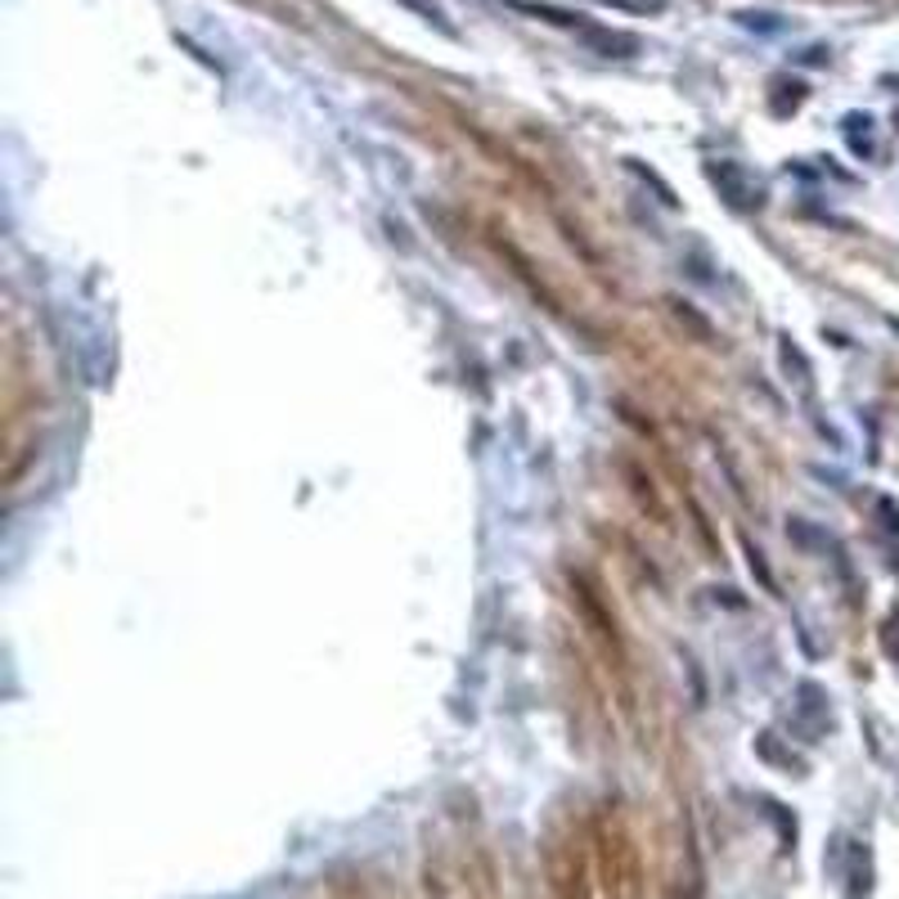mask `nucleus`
Masks as SVG:
<instances>
[{
	"label": "nucleus",
	"instance_id": "obj_1",
	"mask_svg": "<svg viewBox=\"0 0 899 899\" xmlns=\"http://www.w3.org/2000/svg\"><path fill=\"white\" fill-rule=\"evenodd\" d=\"M702 171H707V185L724 198V207H733V211H755V207H764V185H760L742 162L715 158V162H707Z\"/></svg>",
	"mask_w": 899,
	"mask_h": 899
},
{
	"label": "nucleus",
	"instance_id": "obj_2",
	"mask_svg": "<svg viewBox=\"0 0 899 899\" xmlns=\"http://www.w3.org/2000/svg\"><path fill=\"white\" fill-rule=\"evenodd\" d=\"M572 603H576V612H581V621L603 639V648L616 656V665L625 670V639H621V630H616V616L603 607V599H599V590H594V581L585 576V572H572Z\"/></svg>",
	"mask_w": 899,
	"mask_h": 899
},
{
	"label": "nucleus",
	"instance_id": "obj_3",
	"mask_svg": "<svg viewBox=\"0 0 899 899\" xmlns=\"http://www.w3.org/2000/svg\"><path fill=\"white\" fill-rule=\"evenodd\" d=\"M491 248H495V253H500V257H504V261L513 266V275H517V279L526 284V293H531V297H535V302H540L544 310L562 315V297H557V293H553V288H549V284H544V279L535 275L531 257H526V253H522V248H517L513 239H504V235H495V230H491Z\"/></svg>",
	"mask_w": 899,
	"mask_h": 899
},
{
	"label": "nucleus",
	"instance_id": "obj_4",
	"mask_svg": "<svg viewBox=\"0 0 899 899\" xmlns=\"http://www.w3.org/2000/svg\"><path fill=\"white\" fill-rule=\"evenodd\" d=\"M576 41L590 50V55H603V59H634L643 50V41L634 32H621V28H607V23H585L576 32Z\"/></svg>",
	"mask_w": 899,
	"mask_h": 899
},
{
	"label": "nucleus",
	"instance_id": "obj_5",
	"mask_svg": "<svg viewBox=\"0 0 899 899\" xmlns=\"http://www.w3.org/2000/svg\"><path fill=\"white\" fill-rule=\"evenodd\" d=\"M504 10H517V14H526V19H540V23H549V28H562V32H581L590 19L585 14H576V10H562V6H549V0H500Z\"/></svg>",
	"mask_w": 899,
	"mask_h": 899
},
{
	"label": "nucleus",
	"instance_id": "obj_6",
	"mask_svg": "<svg viewBox=\"0 0 899 899\" xmlns=\"http://www.w3.org/2000/svg\"><path fill=\"white\" fill-rule=\"evenodd\" d=\"M616 468H621L625 486L634 491V500H639V504H643V508H648V513H652V517H656V522L665 526V522H670V508H665V500H661L656 482H652V477H648V473H643V468H639L634 460H616Z\"/></svg>",
	"mask_w": 899,
	"mask_h": 899
},
{
	"label": "nucleus",
	"instance_id": "obj_7",
	"mask_svg": "<svg viewBox=\"0 0 899 899\" xmlns=\"http://www.w3.org/2000/svg\"><path fill=\"white\" fill-rule=\"evenodd\" d=\"M778 365H782V374L792 378L801 392H814V369H810V360H806V352L797 347V337H792V333H782V337H778Z\"/></svg>",
	"mask_w": 899,
	"mask_h": 899
},
{
	"label": "nucleus",
	"instance_id": "obj_8",
	"mask_svg": "<svg viewBox=\"0 0 899 899\" xmlns=\"http://www.w3.org/2000/svg\"><path fill=\"white\" fill-rule=\"evenodd\" d=\"M665 306H670V315H674V324H680L684 333H693V343H702V347H711L715 343V324L693 306V302H684V297H665Z\"/></svg>",
	"mask_w": 899,
	"mask_h": 899
},
{
	"label": "nucleus",
	"instance_id": "obj_9",
	"mask_svg": "<svg viewBox=\"0 0 899 899\" xmlns=\"http://www.w3.org/2000/svg\"><path fill=\"white\" fill-rule=\"evenodd\" d=\"M396 6H401V10H409L414 19H423L427 28H436L445 41H460V28L450 23V14L436 6V0H396Z\"/></svg>",
	"mask_w": 899,
	"mask_h": 899
},
{
	"label": "nucleus",
	"instance_id": "obj_10",
	"mask_svg": "<svg viewBox=\"0 0 899 899\" xmlns=\"http://www.w3.org/2000/svg\"><path fill=\"white\" fill-rule=\"evenodd\" d=\"M797 715L801 720H810L814 729H823L828 724V693L819 689V684H797Z\"/></svg>",
	"mask_w": 899,
	"mask_h": 899
},
{
	"label": "nucleus",
	"instance_id": "obj_11",
	"mask_svg": "<svg viewBox=\"0 0 899 899\" xmlns=\"http://www.w3.org/2000/svg\"><path fill=\"white\" fill-rule=\"evenodd\" d=\"M801 103H806V81H797V77H778V81H773L769 108L778 112V118H787V112H797Z\"/></svg>",
	"mask_w": 899,
	"mask_h": 899
},
{
	"label": "nucleus",
	"instance_id": "obj_12",
	"mask_svg": "<svg viewBox=\"0 0 899 899\" xmlns=\"http://www.w3.org/2000/svg\"><path fill=\"white\" fill-rule=\"evenodd\" d=\"M841 131H846V140H850V149L859 158H872V118L868 112H850V118L841 122Z\"/></svg>",
	"mask_w": 899,
	"mask_h": 899
},
{
	"label": "nucleus",
	"instance_id": "obj_13",
	"mask_svg": "<svg viewBox=\"0 0 899 899\" xmlns=\"http://www.w3.org/2000/svg\"><path fill=\"white\" fill-rule=\"evenodd\" d=\"M755 755L769 760V764H782V769H801V760H797L792 751H787L773 733H760V738H755Z\"/></svg>",
	"mask_w": 899,
	"mask_h": 899
},
{
	"label": "nucleus",
	"instance_id": "obj_14",
	"mask_svg": "<svg viewBox=\"0 0 899 899\" xmlns=\"http://www.w3.org/2000/svg\"><path fill=\"white\" fill-rule=\"evenodd\" d=\"M625 167H630V171H634V176H639L643 185H652V189H656V198H661L665 207H680V198H674V189H670V185H665V180H661V176H656V171H652L648 162H639V158H625Z\"/></svg>",
	"mask_w": 899,
	"mask_h": 899
},
{
	"label": "nucleus",
	"instance_id": "obj_15",
	"mask_svg": "<svg viewBox=\"0 0 899 899\" xmlns=\"http://www.w3.org/2000/svg\"><path fill=\"white\" fill-rule=\"evenodd\" d=\"M747 567H751V576L760 581V590L764 594H778V581H773V567H769V557L747 540Z\"/></svg>",
	"mask_w": 899,
	"mask_h": 899
},
{
	"label": "nucleus",
	"instance_id": "obj_16",
	"mask_svg": "<svg viewBox=\"0 0 899 899\" xmlns=\"http://www.w3.org/2000/svg\"><path fill=\"white\" fill-rule=\"evenodd\" d=\"M787 535H792L801 549H828V544H832V540H828L823 531H814L806 517H792V526H787Z\"/></svg>",
	"mask_w": 899,
	"mask_h": 899
},
{
	"label": "nucleus",
	"instance_id": "obj_17",
	"mask_svg": "<svg viewBox=\"0 0 899 899\" xmlns=\"http://www.w3.org/2000/svg\"><path fill=\"white\" fill-rule=\"evenodd\" d=\"M176 46H180V50H185V55H189L194 63H202V68H207L211 77H225V68H220V63H216V59H211V55H207V50H202V46H198L194 37H180V32H176Z\"/></svg>",
	"mask_w": 899,
	"mask_h": 899
},
{
	"label": "nucleus",
	"instance_id": "obj_18",
	"mask_svg": "<svg viewBox=\"0 0 899 899\" xmlns=\"http://www.w3.org/2000/svg\"><path fill=\"white\" fill-rule=\"evenodd\" d=\"M599 6L630 10V14H661V10H665V0H599Z\"/></svg>",
	"mask_w": 899,
	"mask_h": 899
},
{
	"label": "nucleus",
	"instance_id": "obj_19",
	"mask_svg": "<svg viewBox=\"0 0 899 899\" xmlns=\"http://www.w3.org/2000/svg\"><path fill=\"white\" fill-rule=\"evenodd\" d=\"M738 23H742V28H751V32H760V37L782 32V23H778L773 14H738Z\"/></svg>",
	"mask_w": 899,
	"mask_h": 899
},
{
	"label": "nucleus",
	"instance_id": "obj_20",
	"mask_svg": "<svg viewBox=\"0 0 899 899\" xmlns=\"http://www.w3.org/2000/svg\"><path fill=\"white\" fill-rule=\"evenodd\" d=\"M877 517H881V526H886V531H899V508H895L886 495L877 500Z\"/></svg>",
	"mask_w": 899,
	"mask_h": 899
},
{
	"label": "nucleus",
	"instance_id": "obj_21",
	"mask_svg": "<svg viewBox=\"0 0 899 899\" xmlns=\"http://www.w3.org/2000/svg\"><path fill=\"white\" fill-rule=\"evenodd\" d=\"M890 328H895V333H899V319H890Z\"/></svg>",
	"mask_w": 899,
	"mask_h": 899
}]
</instances>
